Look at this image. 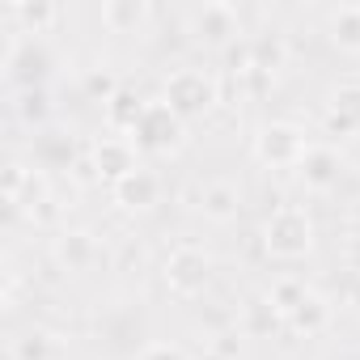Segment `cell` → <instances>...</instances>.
<instances>
[{
	"instance_id": "23",
	"label": "cell",
	"mask_w": 360,
	"mask_h": 360,
	"mask_svg": "<svg viewBox=\"0 0 360 360\" xmlns=\"http://www.w3.org/2000/svg\"><path fill=\"white\" fill-rule=\"evenodd\" d=\"M267 297H271V305H276V309L288 318V314H292V309H297V305L309 297V288H305V280H297V276H284V280H276V284H271V292H267Z\"/></svg>"
},
{
	"instance_id": "17",
	"label": "cell",
	"mask_w": 360,
	"mask_h": 360,
	"mask_svg": "<svg viewBox=\"0 0 360 360\" xmlns=\"http://www.w3.org/2000/svg\"><path fill=\"white\" fill-rule=\"evenodd\" d=\"M144 98L136 94V89H119L106 106H102V119H106V127L115 131V136H131V127H136V119L144 115Z\"/></svg>"
},
{
	"instance_id": "10",
	"label": "cell",
	"mask_w": 360,
	"mask_h": 360,
	"mask_svg": "<svg viewBox=\"0 0 360 360\" xmlns=\"http://www.w3.org/2000/svg\"><path fill=\"white\" fill-rule=\"evenodd\" d=\"M326 131L330 136H360V81H343L330 89Z\"/></svg>"
},
{
	"instance_id": "7",
	"label": "cell",
	"mask_w": 360,
	"mask_h": 360,
	"mask_svg": "<svg viewBox=\"0 0 360 360\" xmlns=\"http://www.w3.org/2000/svg\"><path fill=\"white\" fill-rule=\"evenodd\" d=\"M191 34L204 43V47H233V39L242 34V13L225 0H208L191 13Z\"/></svg>"
},
{
	"instance_id": "16",
	"label": "cell",
	"mask_w": 360,
	"mask_h": 360,
	"mask_svg": "<svg viewBox=\"0 0 360 360\" xmlns=\"http://www.w3.org/2000/svg\"><path fill=\"white\" fill-rule=\"evenodd\" d=\"M276 326H284V314L271 305V297H250L242 305V318H238L242 339H267Z\"/></svg>"
},
{
	"instance_id": "18",
	"label": "cell",
	"mask_w": 360,
	"mask_h": 360,
	"mask_svg": "<svg viewBox=\"0 0 360 360\" xmlns=\"http://www.w3.org/2000/svg\"><path fill=\"white\" fill-rule=\"evenodd\" d=\"M148 5L144 0H106L102 5V26L110 30V34H136L144 22H148Z\"/></svg>"
},
{
	"instance_id": "21",
	"label": "cell",
	"mask_w": 360,
	"mask_h": 360,
	"mask_svg": "<svg viewBox=\"0 0 360 360\" xmlns=\"http://www.w3.org/2000/svg\"><path fill=\"white\" fill-rule=\"evenodd\" d=\"M250 51H255V72H263V77H276V72L288 64V43H284L280 34L250 39Z\"/></svg>"
},
{
	"instance_id": "28",
	"label": "cell",
	"mask_w": 360,
	"mask_h": 360,
	"mask_svg": "<svg viewBox=\"0 0 360 360\" xmlns=\"http://www.w3.org/2000/svg\"><path fill=\"white\" fill-rule=\"evenodd\" d=\"M343 263H347V271H356V276H360V233L343 242Z\"/></svg>"
},
{
	"instance_id": "29",
	"label": "cell",
	"mask_w": 360,
	"mask_h": 360,
	"mask_svg": "<svg viewBox=\"0 0 360 360\" xmlns=\"http://www.w3.org/2000/svg\"><path fill=\"white\" fill-rule=\"evenodd\" d=\"M347 305L360 309V276H352V288H347Z\"/></svg>"
},
{
	"instance_id": "20",
	"label": "cell",
	"mask_w": 360,
	"mask_h": 360,
	"mask_svg": "<svg viewBox=\"0 0 360 360\" xmlns=\"http://www.w3.org/2000/svg\"><path fill=\"white\" fill-rule=\"evenodd\" d=\"M330 30V43L347 56H360V5H339L326 22Z\"/></svg>"
},
{
	"instance_id": "5",
	"label": "cell",
	"mask_w": 360,
	"mask_h": 360,
	"mask_svg": "<svg viewBox=\"0 0 360 360\" xmlns=\"http://www.w3.org/2000/svg\"><path fill=\"white\" fill-rule=\"evenodd\" d=\"M309 148H314V144L305 140V131H301L297 123H284V119L263 123L259 136H255V157H259L263 165H271V169H297Z\"/></svg>"
},
{
	"instance_id": "15",
	"label": "cell",
	"mask_w": 360,
	"mask_h": 360,
	"mask_svg": "<svg viewBox=\"0 0 360 360\" xmlns=\"http://www.w3.org/2000/svg\"><path fill=\"white\" fill-rule=\"evenodd\" d=\"M77 140L68 131H43L34 140V169H72Z\"/></svg>"
},
{
	"instance_id": "8",
	"label": "cell",
	"mask_w": 360,
	"mask_h": 360,
	"mask_svg": "<svg viewBox=\"0 0 360 360\" xmlns=\"http://www.w3.org/2000/svg\"><path fill=\"white\" fill-rule=\"evenodd\" d=\"M89 165H94V178L102 183H123L127 174L140 169V148L131 144V136H102L89 153Z\"/></svg>"
},
{
	"instance_id": "9",
	"label": "cell",
	"mask_w": 360,
	"mask_h": 360,
	"mask_svg": "<svg viewBox=\"0 0 360 360\" xmlns=\"http://www.w3.org/2000/svg\"><path fill=\"white\" fill-rule=\"evenodd\" d=\"M297 174H301L305 191L326 195V191H335V187H339V178H343V161H339V153H335L330 144H314V148L305 153V161L297 165Z\"/></svg>"
},
{
	"instance_id": "30",
	"label": "cell",
	"mask_w": 360,
	"mask_h": 360,
	"mask_svg": "<svg viewBox=\"0 0 360 360\" xmlns=\"http://www.w3.org/2000/svg\"><path fill=\"white\" fill-rule=\"evenodd\" d=\"M200 360H225V356H217V352H204V356H200Z\"/></svg>"
},
{
	"instance_id": "24",
	"label": "cell",
	"mask_w": 360,
	"mask_h": 360,
	"mask_svg": "<svg viewBox=\"0 0 360 360\" xmlns=\"http://www.w3.org/2000/svg\"><path fill=\"white\" fill-rule=\"evenodd\" d=\"M13 110H18L22 123H34V127H39V123L51 115V106H47V89H18Z\"/></svg>"
},
{
	"instance_id": "1",
	"label": "cell",
	"mask_w": 360,
	"mask_h": 360,
	"mask_svg": "<svg viewBox=\"0 0 360 360\" xmlns=\"http://www.w3.org/2000/svg\"><path fill=\"white\" fill-rule=\"evenodd\" d=\"M161 102L183 123H195V119H204L221 102V85L204 68H174L165 77V85H161Z\"/></svg>"
},
{
	"instance_id": "19",
	"label": "cell",
	"mask_w": 360,
	"mask_h": 360,
	"mask_svg": "<svg viewBox=\"0 0 360 360\" xmlns=\"http://www.w3.org/2000/svg\"><path fill=\"white\" fill-rule=\"evenodd\" d=\"M238 208H242V195H238L233 183H208L200 191V212L208 221H217V225H229L238 217Z\"/></svg>"
},
{
	"instance_id": "12",
	"label": "cell",
	"mask_w": 360,
	"mask_h": 360,
	"mask_svg": "<svg viewBox=\"0 0 360 360\" xmlns=\"http://www.w3.org/2000/svg\"><path fill=\"white\" fill-rule=\"evenodd\" d=\"M56 263L64 271H89L98 263V242L85 229H60L56 238Z\"/></svg>"
},
{
	"instance_id": "14",
	"label": "cell",
	"mask_w": 360,
	"mask_h": 360,
	"mask_svg": "<svg viewBox=\"0 0 360 360\" xmlns=\"http://www.w3.org/2000/svg\"><path fill=\"white\" fill-rule=\"evenodd\" d=\"M330 318H335V309H330V301L326 297H318V292H309L288 318H284V326L292 330V335H301V339H314V335H322L326 326H330Z\"/></svg>"
},
{
	"instance_id": "6",
	"label": "cell",
	"mask_w": 360,
	"mask_h": 360,
	"mask_svg": "<svg viewBox=\"0 0 360 360\" xmlns=\"http://www.w3.org/2000/svg\"><path fill=\"white\" fill-rule=\"evenodd\" d=\"M208 280H212V259H208V250H200V246H178V250H169V259H165V288L174 292V297H200L204 288H208Z\"/></svg>"
},
{
	"instance_id": "11",
	"label": "cell",
	"mask_w": 360,
	"mask_h": 360,
	"mask_svg": "<svg viewBox=\"0 0 360 360\" xmlns=\"http://www.w3.org/2000/svg\"><path fill=\"white\" fill-rule=\"evenodd\" d=\"M110 195H115V204H119L123 212H148V208L161 200V178L140 165L136 174H127L123 183L110 187Z\"/></svg>"
},
{
	"instance_id": "22",
	"label": "cell",
	"mask_w": 360,
	"mask_h": 360,
	"mask_svg": "<svg viewBox=\"0 0 360 360\" xmlns=\"http://www.w3.org/2000/svg\"><path fill=\"white\" fill-rule=\"evenodd\" d=\"M13 360H60V343L51 330H26L13 343Z\"/></svg>"
},
{
	"instance_id": "13",
	"label": "cell",
	"mask_w": 360,
	"mask_h": 360,
	"mask_svg": "<svg viewBox=\"0 0 360 360\" xmlns=\"http://www.w3.org/2000/svg\"><path fill=\"white\" fill-rule=\"evenodd\" d=\"M9 22L26 39H39V34H47L60 22V5H51V0H13V5H9Z\"/></svg>"
},
{
	"instance_id": "2",
	"label": "cell",
	"mask_w": 360,
	"mask_h": 360,
	"mask_svg": "<svg viewBox=\"0 0 360 360\" xmlns=\"http://www.w3.org/2000/svg\"><path fill=\"white\" fill-rule=\"evenodd\" d=\"M263 246H267V255L280 259V263L305 259V255L314 250V221H309V212L297 208V204H280V208L267 217V225H263Z\"/></svg>"
},
{
	"instance_id": "26",
	"label": "cell",
	"mask_w": 360,
	"mask_h": 360,
	"mask_svg": "<svg viewBox=\"0 0 360 360\" xmlns=\"http://www.w3.org/2000/svg\"><path fill=\"white\" fill-rule=\"evenodd\" d=\"M208 352H217V356H225V360H238V352H242V330H225V335H217Z\"/></svg>"
},
{
	"instance_id": "27",
	"label": "cell",
	"mask_w": 360,
	"mask_h": 360,
	"mask_svg": "<svg viewBox=\"0 0 360 360\" xmlns=\"http://www.w3.org/2000/svg\"><path fill=\"white\" fill-rule=\"evenodd\" d=\"M136 360H187V352H183V347H174V343H148Z\"/></svg>"
},
{
	"instance_id": "25",
	"label": "cell",
	"mask_w": 360,
	"mask_h": 360,
	"mask_svg": "<svg viewBox=\"0 0 360 360\" xmlns=\"http://www.w3.org/2000/svg\"><path fill=\"white\" fill-rule=\"evenodd\" d=\"M119 89H123V85L110 77V68H89V72H85V94H89L94 102H102V106H106Z\"/></svg>"
},
{
	"instance_id": "3",
	"label": "cell",
	"mask_w": 360,
	"mask_h": 360,
	"mask_svg": "<svg viewBox=\"0 0 360 360\" xmlns=\"http://www.w3.org/2000/svg\"><path fill=\"white\" fill-rule=\"evenodd\" d=\"M51 64L56 60H51L43 39H26L18 26L5 30V81L13 89H43Z\"/></svg>"
},
{
	"instance_id": "4",
	"label": "cell",
	"mask_w": 360,
	"mask_h": 360,
	"mask_svg": "<svg viewBox=\"0 0 360 360\" xmlns=\"http://www.w3.org/2000/svg\"><path fill=\"white\" fill-rule=\"evenodd\" d=\"M183 136H187V123L178 119L161 98L148 102L144 115H140L136 127H131V144H136L140 153H148V157H169V153H178V148H183Z\"/></svg>"
}]
</instances>
